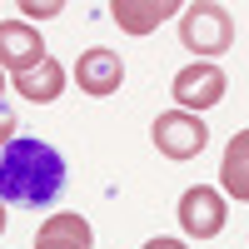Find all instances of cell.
<instances>
[{"label":"cell","mask_w":249,"mask_h":249,"mask_svg":"<svg viewBox=\"0 0 249 249\" xmlns=\"http://www.w3.org/2000/svg\"><path fill=\"white\" fill-rule=\"evenodd\" d=\"M70 164L55 150L50 140H25L15 135L5 150H0V204H15V210H45L60 199L65 190Z\"/></svg>","instance_id":"cell-1"},{"label":"cell","mask_w":249,"mask_h":249,"mask_svg":"<svg viewBox=\"0 0 249 249\" xmlns=\"http://www.w3.org/2000/svg\"><path fill=\"white\" fill-rule=\"evenodd\" d=\"M179 40L184 50L199 55V60H214L234 45V20L224 5H214V0H195V5L179 10Z\"/></svg>","instance_id":"cell-2"},{"label":"cell","mask_w":249,"mask_h":249,"mask_svg":"<svg viewBox=\"0 0 249 249\" xmlns=\"http://www.w3.org/2000/svg\"><path fill=\"white\" fill-rule=\"evenodd\" d=\"M224 95H230V75H224L214 60H195V65H184V70L175 75V85H170L175 110H184V115L214 110Z\"/></svg>","instance_id":"cell-3"},{"label":"cell","mask_w":249,"mask_h":249,"mask_svg":"<svg viewBox=\"0 0 249 249\" xmlns=\"http://www.w3.org/2000/svg\"><path fill=\"white\" fill-rule=\"evenodd\" d=\"M150 140L164 160H199L204 144H210V124L204 115H184V110H164L155 124H150Z\"/></svg>","instance_id":"cell-4"},{"label":"cell","mask_w":249,"mask_h":249,"mask_svg":"<svg viewBox=\"0 0 249 249\" xmlns=\"http://www.w3.org/2000/svg\"><path fill=\"white\" fill-rule=\"evenodd\" d=\"M175 214H179V230L190 239H214L224 230V219H230V204H224V195L214 184H190V190L179 195Z\"/></svg>","instance_id":"cell-5"},{"label":"cell","mask_w":249,"mask_h":249,"mask_svg":"<svg viewBox=\"0 0 249 249\" xmlns=\"http://www.w3.org/2000/svg\"><path fill=\"white\" fill-rule=\"evenodd\" d=\"M75 85L85 90L90 100L120 95V85H124V60H120L115 50H105V45L80 50V60H75Z\"/></svg>","instance_id":"cell-6"},{"label":"cell","mask_w":249,"mask_h":249,"mask_svg":"<svg viewBox=\"0 0 249 249\" xmlns=\"http://www.w3.org/2000/svg\"><path fill=\"white\" fill-rule=\"evenodd\" d=\"M40 60H45V40H40V30L25 25V20H5V25H0V70L25 75V70L40 65Z\"/></svg>","instance_id":"cell-7"},{"label":"cell","mask_w":249,"mask_h":249,"mask_svg":"<svg viewBox=\"0 0 249 249\" xmlns=\"http://www.w3.org/2000/svg\"><path fill=\"white\" fill-rule=\"evenodd\" d=\"M179 10H184L179 0H115L110 20L124 35H150V30H160V20H175Z\"/></svg>","instance_id":"cell-8"},{"label":"cell","mask_w":249,"mask_h":249,"mask_svg":"<svg viewBox=\"0 0 249 249\" xmlns=\"http://www.w3.org/2000/svg\"><path fill=\"white\" fill-rule=\"evenodd\" d=\"M35 249H95V230L85 214H50L35 230Z\"/></svg>","instance_id":"cell-9"},{"label":"cell","mask_w":249,"mask_h":249,"mask_svg":"<svg viewBox=\"0 0 249 249\" xmlns=\"http://www.w3.org/2000/svg\"><path fill=\"white\" fill-rule=\"evenodd\" d=\"M219 195H230L239 204H249V130H239L230 144H224V160H219Z\"/></svg>","instance_id":"cell-10"},{"label":"cell","mask_w":249,"mask_h":249,"mask_svg":"<svg viewBox=\"0 0 249 249\" xmlns=\"http://www.w3.org/2000/svg\"><path fill=\"white\" fill-rule=\"evenodd\" d=\"M65 65L60 60H40L35 70H25V75H15V90H20V100H35V105H50V100H60V90H65Z\"/></svg>","instance_id":"cell-11"},{"label":"cell","mask_w":249,"mask_h":249,"mask_svg":"<svg viewBox=\"0 0 249 249\" xmlns=\"http://www.w3.org/2000/svg\"><path fill=\"white\" fill-rule=\"evenodd\" d=\"M60 10H65V0H20L25 25H30V20H50V15H60Z\"/></svg>","instance_id":"cell-12"},{"label":"cell","mask_w":249,"mask_h":249,"mask_svg":"<svg viewBox=\"0 0 249 249\" xmlns=\"http://www.w3.org/2000/svg\"><path fill=\"white\" fill-rule=\"evenodd\" d=\"M10 140H15V110L5 105V100H0V150H5Z\"/></svg>","instance_id":"cell-13"},{"label":"cell","mask_w":249,"mask_h":249,"mask_svg":"<svg viewBox=\"0 0 249 249\" xmlns=\"http://www.w3.org/2000/svg\"><path fill=\"white\" fill-rule=\"evenodd\" d=\"M140 249H190L184 239H170V234H160V239H144Z\"/></svg>","instance_id":"cell-14"},{"label":"cell","mask_w":249,"mask_h":249,"mask_svg":"<svg viewBox=\"0 0 249 249\" xmlns=\"http://www.w3.org/2000/svg\"><path fill=\"white\" fill-rule=\"evenodd\" d=\"M5 224H10V219H5V204H0V234H5Z\"/></svg>","instance_id":"cell-15"},{"label":"cell","mask_w":249,"mask_h":249,"mask_svg":"<svg viewBox=\"0 0 249 249\" xmlns=\"http://www.w3.org/2000/svg\"><path fill=\"white\" fill-rule=\"evenodd\" d=\"M0 90H5V80H0Z\"/></svg>","instance_id":"cell-16"}]
</instances>
